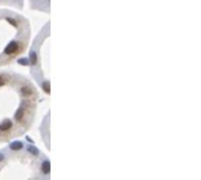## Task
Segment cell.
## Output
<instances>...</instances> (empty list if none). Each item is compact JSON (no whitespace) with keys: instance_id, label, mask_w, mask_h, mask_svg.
Segmentation results:
<instances>
[{"instance_id":"6da1fadb","label":"cell","mask_w":201,"mask_h":180,"mask_svg":"<svg viewBox=\"0 0 201 180\" xmlns=\"http://www.w3.org/2000/svg\"><path fill=\"white\" fill-rule=\"evenodd\" d=\"M29 38L31 27L24 16L0 10V66L20 57L28 46Z\"/></svg>"},{"instance_id":"7a4b0ae2","label":"cell","mask_w":201,"mask_h":180,"mask_svg":"<svg viewBox=\"0 0 201 180\" xmlns=\"http://www.w3.org/2000/svg\"><path fill=\"white\" fill-rule=\"evenodd\" d=\"M41 170H43V172L45 174H48L51 172V163H49L48 160H45L44 163L41 164Z\"/></svg>"},{"instance_id":"8992f818","label":"cell","mask_w":201,"mask_h":180,"mask_svg":"<svg viewBox=\"0 0 201 180\" xmlns=\"http://www.w3.org/2000/svg\"><path fill=\"white\" fill-rule=\"evenodd\" d=\"M1 160H4V155H3V154H0V161H1Z\"/></svg>"},{"instance_id":"3957f363","label":"cell","mask_w":201,"mask_h":180,"mask_svg":"<svg viewBox=\"0 0 201 180\" xmlns=\"http://www.w3.org/2000/svg\"><path fill=\"white\" fill-rule=\"evenodd\" d=\"M32 1V4L34 5V6H36V5H39V7L38 8H40V10H44L43 8V5H48V1L49 0H31Z\"/></svg>"},{"instance_id":"5b68a950","label":"cell","mask_w":201,"mask_h":180,"mask_svg":"<svg viewBox=\"0 0 201 180\" xmlns=\"http://www.w3.org/2000/svg\"><path fill=\"white\" fill-rule=\"evenodd\" d=\"M28 151H29L31 153H33L34 155H38V153H39V152H38V150H36L34 146H29V147H28Z\"/></svg>"},{"instance_id":"277c9868","label":"cell","mask_w":201,"mask_h":180,"mask_svg":"<svg viewBox=\"0 0 201 180\" xmlns=\"http://www.w3.org/2000/svg\"><path fill=\"white\" fill-rule=\"evenodd\" d=\"M23 142H20V141H15V142H13V144H11L10 145V147H11V150H13V151H19V150H21L23 148Z\"/></svg>"}]
</instances>
